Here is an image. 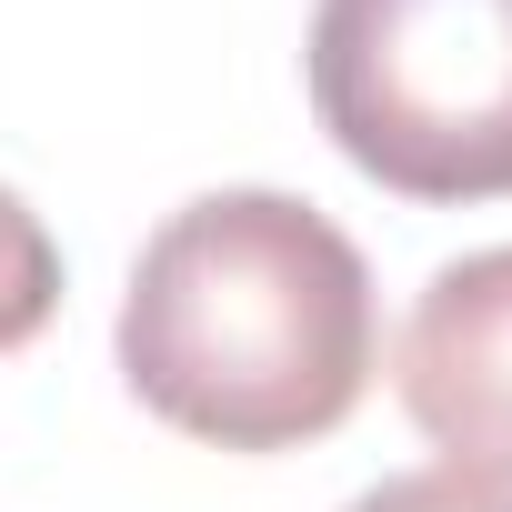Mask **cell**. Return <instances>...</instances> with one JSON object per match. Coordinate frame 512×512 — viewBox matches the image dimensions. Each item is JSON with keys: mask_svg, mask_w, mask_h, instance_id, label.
<instances>
[{"mask_svg": "<svg viewBox=\"0 0 512 512\" xmlns=\"http://www.w3.org/2000/svg\"><path fill=\"white\" fill-rule=\"evenodd\" d=\"M372 272L302 191H201L131 262L121 382L211 452H292L372 392Z\"/></svg>", "mask_w": 512, "mask_h": 512, "instance_id": "obj_1", "label": "cell"}, {"mask_svg": "<svg viewBox=\"0 0 512 512\" xmlns=\"http://www.w3.org/2000/svg\"><path fill=\"white\" fill-rule=\"evenodd\" d=\"M312 111L402 201H512V0H312Z\"/></svg>", "mask_w": 512, "mask_h": 512, "instance_id": "obj_2", "label": "cell"}, {"mask_svg": "<svg viewBox=\"0 0 512 512\" xmlns=\"http://www.w3.org/2000/svg\"><path fill=\"white\" fill-rule=\"evenodd\" d=\"M392 392L452 472L512 492V241L462 251L422 282L392 342Z\"/></svg>", "mask_w": 512, "mask_h": 512, "instance_id": "obj_3", "label": "cell"}, {"mask_svg": "<svg viewBox=\"0 0 512 512\" xmlns=\"http://www.w3.org/2000/svg\"><path fill=\"white\" fill-rule=\"evenodd\" d=\"M51 312H61V241L41 231V211L11 181H0V352H21Z\"/></svg>", "mask_w": 512, "mask_h": 512, "instance_id": "obj_4", "label": "cell"}, {"mask_svg": "<svg viewBox=\"0 0 512 512\" xmlns=\"http://www.w3.org/2000/svg\"><path fill=\"white\" fill-rule=\"evenodd\" d=\"M342 512H512V492L442 462V472H392V482H372V492L342 502Z\"/></svg>", "mask_w": 512, "mask_h": 512, "instance_id": "obj_5", "label": "cell"}]
</instances>
